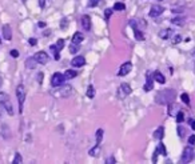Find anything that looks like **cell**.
<instances>
[{
	"label": "cell",
	"mask_w": 195,
	"mask_h": 164,
	"mask_svg": "<svg viewBox=\"0 0 195 164\" xmlns=\"http://www.w3.org/2000/svg\"><path fill=\"white\" fill-rule=\"evenodd\" d=\"M175 91L171 88H167V89H163V91L158 92L156 97H155V102L158 103V104H163V105H167L170 104V103H172L174 100H175Z\"/></svg>",
	"instance_id": "1"
},
{
	"label": "cell",
	"mask_w": 195,
	"mask_h": 164,
	"mask_svg": "<svg viewBox=\"0 0 195 164\" xmlns=\"http://www.w3.org/2000/svg\"><path fill=\"white\" fill-rule=\"evenodd\" d=\"M195 156V151L194 148L191 147V144L188 147H186L183 149V153H182V157H180V163H190V161L194 159Z\"/></svg>",
	"instance_id": "2"
},
{
	"label": "cell",
	"mask_w": 195,
	"mask_h": 164,
	"mask_svg": "<svg viewBox=\"0 0 195 164\" xmlns=\"http://www.w3.org/2000/svg\"><path fill=\"white\" fill-rule=\"evenodd\" d=\"M53 95H55L56 97H68L72 95V87L69 86V84H63L61 88L56 89V91L53 92Z\"/></svg>",
	"instance_id": "3"
},
{
	"label": "cell",
	"mask_w": 195,
	"mask_h": 164,
	"mask_svg": "<svg viewBox=\"0 0 195 164\" xmlns=\"http://www.w3.org/2000/svg\"><path fill=\"white\" fill-rule=\"evenodd\" d=\"M16 96H18V102H19V111L21 113L23 112L24 100H26V89H24L23 86H18V88H16Z\"/></svg>",
	"instance_id": "4"
},
{
	"label": "cell",
	"mask_w": 195,
	"mask_h": 164,
	"mask_svg": "<svg viewBox=\"0 0 195 164\" xmlns=\"http://www.w3.org/2000/svg\"><path fill=\"white\" fill-rule=\"evenodd\" d=\"M64 81H66V78H64L63 73L55 72L52 75V78H51V86L52 87H61L64 84Z\"/></svg>",
	"instance_id": "5"
},
{
	"label": "cell",
	"mask_w": 195,
	"mask_h": 164,
	"mask_svg": "<svg viewBox=\"0 0 195 164\" xmlns=\"http://www.w3.org/2000/svg\"><path fill=\"white\" fill-rule=\"evenodd\" d=\"M132 92V89H131V87L128 86L127 83H123V84H120V87L118 88V91H116V94H118V97H120V99H123V97H126V96H128V95Z\"/></svg>",
	"instance_id": "6"
},
{
	"label": "cell",
	"mask_w": 195,
	"mask_h": 164,
	"mask_svg": "<svg viewBox=\"0 0 195 164\" xmlns=\"http://www.w3.org/2000/svg\"><path fill=\"white\" fill-rule=\"evenodd\" d=\"M34 57H35V59H36V62L39 63V64H47V63L50 62V56H48V55H47V52H44V51L36 52Z\"/></svg>",
	"instance_id": "7"
},
{
	"label": "cell",
	"mask_w": 195,
	"mask_h": 164,
	"mask_svg": "<svg viewBox=\"0 0 195 164\" xmlns=\"http://www.w3.org/2000/svg\"><path fill=\"white\" fill-rule=\"evenodd\" d=\"M131 70H132V63H131V62H126V63H123V64L120 65L119 73H118V75H119V76H126L127 73L131 72Z\"/></svg>",
	"instance_id": "8"
},
{
	"label": "cell",
	"mask_w": 195,
	"mask_h": 164,
	"mask_svg": "<svg viewBox=\"0 0 195 164\" xmlns=\"http://www.w3.org/2000/svg\"><path fill=\"white\" fill-rule=\"evenodd\" d=\"M152 88H154V76L150 75V73H147L146 75V84H144L143 89L146 92H148V91H151Z\"/></svg>",
	"instance_id": "9"
},
{
	"label": "cell",
	"mask_w": 195,
	"mask_h": 164,
	"mask_svg": "<svg viewBox=\"0 0 195 164\" xmlns=\"http://www.w3.org/2000/svg\"><path fill=\"white\" fill-rule=\"evenodd\" d=\"M71 64H72V67H75V68H80V67H83V65L85 64V59H84V56H75L74 59H72Z\"/></svg>",
	"instance_id": "10"
},
{
	"label": "cell",
	"mask_w": 195,
	"mask_h": 164,
	"mask_svg": "<svg viewBox=\"0 0 195 164\" xmlns=\"http://www.w3.org/2000/svg\"><path fill=\"white\" fill-rule=\"evenodd\" d=\"M163 11H164V8H163L162 6H152L151 11H150V16L151 17H158L159 15L163 14Z\"/></svg>",
	"instance_id": "11"
},
{
	"label": "cell",
	"mask_w": 195,
	"mask_h": 164,
	"mask_svg": "<svg viewBox=\"0 0 195 164\" xmlns=\"http://www.w3.org/2000/svg\"><path fill=\"white\" fill-rule=\"evenodd\" d=\"M82 27L84 31H91V17L88 15H83L82 16Z\"/></svg>",
	"instance_id": "12"
},
{
	"label": "cell",
	"mask_w": 195,
	"mask_h": 164,
	"mask_svg": "<svg viewBox=\"0 0 195 164\" xmlns=\"http://www.w3.org/2000/svg\"><path fill=\"white\" fill-rule=\"evenodd\" d=\"M3 38H4L5 40H11V39H12V30H11L9 24L3 25Z\"/></svg>",
	"instance_id": "13"
},
{
	"label": "cell",
	"mask_w": 195,
	"mask_h": 164,
	"mask_svg": "<svg viewBox=\"0 0 195 164\" xmlns=\"http://www.w3.org/2000/svg\"><path fill=\"white\" fill-rule=\"evenodd\" d=\"M37 64H39V63L36 62V59H35L34 56L27 57L26 59V68L27 70H34V68H36Z\"/></svg>",
	"instance_id": "14"
},
{
	"label": "cell",
	"mask_w": 195,
	"mask_h": 164,
	"mask_svg": "<svg viewBox=\"0 0 195 164\" xmlns=\"http://www.w3.org/2000/svg\"><path fill=\"white\" fill-rule=\"evenodd\" d=\"M1 105L4 107V110L7 111V113H9V116L13 115V107H12V104H11V100L9 99L5 100L4 103H1Z\"/></svg>",
	"instance_id": "15"
},
{
	"label": "cell",
	"mask_w": 195,
	"mask_h": 164,
	"mask_svg": "<svg viewBox=\"0 0 195 164\" xmlns=\"http://www.w3.org/2000/svg\"><path fill=\"white\" fill-rule=\"evenodd\" d=\"M83 40H84V36H83L82 32H76L72 36V43H75V44H79L80 46V43H82Z\"/></svg>",
	"instance_id": "16"
},
{
	"label": "cell",
	"mask_w": 195,
	"mask_h": 164,
	"mask_svg": "<svg viewBox=\"0 0 195 164\" xmlns=\"http://www.w3.org/2000/svg\"><path fill=\"white\" fill-rule=\"evenodd\" d=\"M152 76H154V80H155V81H158L159 84H164L166 79H164V76H163L162 73L159 72V71H155L154 75H152Z\"/></svg>",
	"instance_id": "17"
},
{
	"label": "cell",
	"mask_w": 195,
	"mask_h": 164,
	"mask_svg": "<svg viewBox=\"0 0 195 164\" xmlns=\"http://www.w3.org/2000/svg\"><path fill=\"white\" fill-rule=\"evenodd\" d=\"M77 76V72L74 70H67L66 72H64V78H66V80H69V79H74Z\"/></svg>",
	"instance_id": "18"
},
{
	"label": "cell",
	"mask_w": 195,
	"mask_h": 164,
	"mask_svg": "<svg viewBox=\"0 0 195 164\" xmlns=\"http://www.w3.org/2000/svg\"><path fill=\"white\" fill-rule=\"evenodd\" d=\"M163 135H164V128H163V127H159V128L154 132V137L155 139H158V140L163 139Z\"/></svg>",
	"instance_id": "19"
},
{
	"label": "cell",
	"mask_w": 195,
	"mask_h": 164,
	"mask_svg": "<svg viewBox=\"0 0 195 164\" xmlns=\"http://www.w3.org/2000/svg\"><path fill=\"white\" fill-rule=\"evenodd\" d=\"M99 152H100V144H96L95 147H92L90 149V156H98L99 155Z\"/></svg>",
	"instance_id": "20"
},
{
	"label": "cell",
	"mask_w": 195,
	"mask_h": 164,
	"mask_svg": "<svg viewBox=\"0 0 195 164\" xmlns=\"http://www.w3.org/2000/svg\"><path fill=\"white\" fill-rule=\"evenodd\" d=\"M156 152L160 153V155H163V156L167 155V151H166V147H164V144H163V143H159V145L156 147Z\"/></svg>",
	"instance_id": "21"
},
{
	"label": "cell",
	"mask_w": 195,
	"mask_h": 164,
	"mask_svg": "<svg viewBox=\"0 0 195 164\" xmlns=\"http://www.w3.org/2000/svg\"><path fill=\"white\" fill-rule=\"evenodd\" d=\"M50 49L53 52V55H55V59L56 60H59V57H60V55H59V52H60V49L56 47V44H52V46L50 47Z\"/></svg>",
	"instance_id": "22"
},
{
	"label": "cell",
	"mask_w": 195,
	"mask_h": 164,
	"mask_svg": "<svg viewBox=\"0 0 195 164\" xmlns=\"http://www.w3.org/2000/svg\"><path fill=\"white\" fill-rule=\"evenodd\" d=\"M102 139H103V129H98L96 131V144H100Z\"/></svg>",
	"instance_id": "23"
},
{
	"label": "cell",
	"mask_w": 195,
	"mask_h": 164,
	"mask_svg": "<svg viewBox=\"0 0 195 164\" xmlns=\"http://www.w3.org/2000/svg\"><path fill=\"white\" fill-rule=\"evenodd\" d=\"M170 33H171V30H163V31H160V32H159V36L162 39H168Z\"/></svg>",
	"instance_id": "24"
},
{
	"label": "cell",
	"mask_w": 195,
	"mask_h": 164,
	"mask_svg": "<svg viewBox=\"0 0 195 164\" xmlns=\"http://www.w3.org/2000/svg\"><path fill=\"white\" fill-rule=\"evenodd\" d=\"M114 9H115V11H124V9H126L124 3H115L114 4Z\"/></svg>",
	"instance_id": "25"
},
{
	"label": "cell",
	"mask_w": 195,
	"mask_h": 164,
	"mask_svg": "<svg viewBox=\"0 0 195 164\" xmlns=\"http://www.w3.org/2000/svg\"><path fill=\"white\" fill-rule=\"evenodd\" d=\"M87 96L90 97V99H92V97L95 96V89H93V86H88V88H87Z\"/></svg>",
	"instance_id": "26"
},
{
	"label": "cell",
	"mask_w": 195,
	"mask_h": 164,
	"mask_svg": "<svg viewBox=\"0 0 195 164\" xmlns=\"http://www.w3.org/2000/svg\"><path fill=\"white\" fill-rule=\"evenodd\" d=\"M171 22H172V24H175V25H183L184 24V19H182V17H175V19H172Z\"/></svg>",
	"instance_id": "27"
},
{
	"label": "cell",
	"mask_w": 195,
	"mask_h": 164,
	"mask_svg": "<svg viewBox=\"0 0 195 164\" xmlns=\"http://www.w3.org/2000/svg\"><path fill=\"white\" fill-rule=\"evenodd\" d=\"M77 51H79V44L72 43L71 46H69V52H71V54H76Z\"/></svg>",
	"instance_id": "28"
},
{
	"label": "cell",
	"mask_w": 195,
	"mask_h": 164,
	"mask_svg": "<svg viewBox=\"0 0 195 164\" xmlns=\"http://www.w3.org/2000/svg\"><path fill=\"white\" fill-rule=\"evenodd\" d=\"M23 161V159H21V155L19 152H16L15 153V159H13V161H12V164H19V163H21Z\"/></svg>",
	"instance_id": "29"
},
{
	"label": "cell",
	"mask_w": 195,
	"mask_h": 164,
	"mask_svg": "<svg viewBox=\"0 0 195 164\" xmlns=\"http://www.w3.org/2000/svg\"><path fill=\"white\" fill-rule=\"evenodd\" d=\"M112 12H114V8H107L106 9V12H104V17H106V20H110Z\"/></svg>",
	"instance_id": "30"
},
{
	"label": "cell",
	"mask_w": 195,
	"mask_h": 164,
	"mask_svg": "<svg viewBox=\"0 0 195 164\" xmlns=\"http://www.w3.org/2000/svg\"><path fill=\"white\" fill-rule=\"evenodd\" d=\"M183 120H184V113L182 112V111H179V112L176 113V121H178V123H182Z\"/></svg>",
	"instance_id": "31"
},
{
	"label": "cell",
	"mask_w": 195,
	"mask_h": 164,
	"mask_svg": "<svg viewBox=\"0 0 195 164\" xmlns=\"http://www.w3.org/2000/svg\"><path fill=\"white\" fill-rule=\"evenodd\" d=\"M8 99H9V96H8L5 92H0V104H1V103H4L5 100H8Z\"/></svg>",
	"instance_id": "32"
},
{
	"label": "cell",
	"mask_w": 195,
	"mask_h": 164,
	"mask_svg": "<svg viewBox=\"0 0 195 164\" xmlns=\"http://www.w3.org/2000/svg\"><path fill=\"white\" fill-rule=\"evenodd\" d=\"M180 99L183 103H186V104H190V96L187 94H182L180 95Z\"/></svg>",
	"instance_id": "33"
},
{
	"label": "cell",
	"mask_w": 195,
	"mask_h": 164,
	"mask_svg": "<svg viewBox=\"0 0 195 164\" xmlns=\"http://www.w3.org/2000/svg\"><path fill=\"white\" fill-rule=\"evenodd\" d=\"M56 47H58V48L60 49V51L63 49V47H64V40H63V39H59L58 43H56Z\"/></svg>",
	"instance_id": "34"
},
{
	"label": "cell",
	"mask_w": 195,
	"mask_h": 164,
	"mask_svg": "<svg viewBox=\"0 0 195 164\" xmlns=\"http://www.w3.org/2000/svg\"><path fill=\"white\" fill-rule=\"evenodd\" d=\"M115 163H116V159H115L114 156H110L106 160V164H115Z\"/></svg>",
	"instance_id": "35"
},
{
	"label": "cell",
	"mask_w": 195,
	"mask_h": 164,
	"mask_svg": "<svg viewBox=\"0 0 195 164\" xmlns=\"http://www.w3.org/2000/svg\"><path fill=\"white\" fill-rule=\"evenodd\" d=\"M99 4V0H88V7H95Z\"/></svg>",
	"instance_id": "36"
},
{
	"label": "cell",
	"mask_w": 195,
	"mask_h": 164,
	"mask_svg": "<svg viewBox=\"0 0 195 164\" xmlns=\"http://www.w3.org/2000/svg\"><path fill=\"white\" fill-rule=\"evenodd\" d=\"M180 40H182V36L180 35H176V36H174L172 43L174 44H178V43H180Z\"/></svg>",
	"instance_id": "37"
},
{
	"label": "cell",
	"mask_w": 195,
	"mask_h": 164,
	"mask_svg": "<svg viewBox=\"0 0 195 164\" xmlns=\"http://www.w3.org/2000/svg\"><path fill=\"white\" fill-rule=\"evenodd\" d=\"M67 25H68V23H67V19H63L60 22V27L61 28H67Z\"/></svg>",
	"instance_id": "38"
},
{
	"label": "cell",
	"mask_w": 195,
	"mask_h": 164,
	"mask_svg": "<svg viewBox=\"0 0 195 164\" xmlns=\"http://www.w3.org/2000/svg\"><path fill=\"white\" fill-rule=\"evenodd\" d=\"M9 54H11V56H12V57H18V56H19L18 49H12V51L9 52Z\"/></svg>",
	"instance_id": "39"
},
{
	"label": "cell",
	"mask_w": 195,
	"mask_h": 164,
	"mask_svg": "<svg viewBox=\"0 0 195 164\" xmlns=\"http://www.w3.org/2000/svg\"><path fill=\"white\" fill-rule=\"evenodd\" d=\"M178 134H179V136H180V137L184 136V129L182 128V127H178Z\"/></svg>",
	"instance_id": "40"
},
{
	"label": "cell",
	"mask_w": 195,
	"mask_h": 164,
	"mask_svg": "<svg viewBox=\"0 0 195 164\" xmlns=\"http://www.w3.org/2000/svg\"><path fill=\"white\" fill-rule=\"evenodd\" d=\"M188 143H190V144H195V135H191V136H190L188 137Z\"/></svg>",
	"instance_id": "41"
},
{
	"label": "cell",
	"mask_w": 195,
	"mask_h": 164,
	"mask_svg": "<svg viewBox=\"0 0 195 164\" xmlns=\"http://www.w3.org/2000/svg\"><path fill=\"white\" fill-rule=\"evenodd\" d=\"M28 43L31 44V46H36L37 40H36V39H29V40H28Z\"/></svg>",
	"instance_id": "42"
},
{
	"label": "cell",
	"mask_w": 195,
	"mask_h": 164,
	"mask_svg": "<svg viewBox=\"0 0 195 164\" xmlns=\"http://www.w3.org/2000/svg\"><path fill=\"white\" fill-rule=\"evenodd\" d=\"M188 123H190V126H191V128L195 131V120H188Z\"/></svg>",
	"instance_id": "43"
},
{
	"label": "cell",
	"mask_w": 195,
	"mask_h": 164,
	"mask_svg": "<svg viewBox=\"0 0 195 164\" xmlns=\"http://www.w3.org/2000/svg\"><path fill=\"white\" fill-rule=\"evenodd\" d=\"M37 81H39V83H42V81H43V73L42 72L37 75Z\"/></svg>",
	"instance_id": "44"
},
{
	"label": "cell",
	"mask_w": 195,
	"mask_h": 164,
	"mask_svg": "<svg viewBox=\"0 0 195 164\" xmlns=\"http://www.w3.org/2000/svg\"><path fill=\"white\" fill-rule=\"evenodd\" d=\"M182 11H183V9H182V8H174V9H172V12H174V14H175V12H176V14H179V12H182Z\"/></svg>",
	"instance_id": "45"
},
{
	"label": "cell",
	"mask_w": 195,
	"mask_h": 164,
	"mask_svg": "<svg viewBox=\"0 0 195 164\" xmlns=\"http://www.w3.org/2000/svg\"><path fill=\"white\" fill-rule=\"evenodd\" d=\"M39 4L40 7H44V0H39Z\"/></svg>",
	"instance_id": "46"
},
{
	"label": "cell",
	"mask_w": 195,
	"mask_h": 164,
	"mask_svg": "<svg viewBox=\"0 0 195 164\" xmlns=\"http://www.w3.org/2000/svg\"><path fill=\"white\" fill-rule=\"evenodd\" d=\"M39 27H45V23H42V22H40V23H39Z\"/></svg>",
	"instance_id": "47"
},
{
	"label": "cell",
	"mask_w": 195,
	"mask_h": 164,
	"mask_svg": "<svg viewBox=\"0 0 195 164\" xmlns=\"http://www.w3.org/2000/svg\"><path fill=\"white\" fill-rule=\"evenodd\" d=\"M1 84H3V79L0 78V87H1Z\"/></svg>",
	"instance_id": "48"
},
{
	"label": "cell",
	"mask_w": 195,
	"mask_h": 164,
	"mask_svg": "<svg viewBox=\"0 0 195 164\" xmlns=\"http://www.w3.org/2000/svg\"><path fill=\"white\" fill-rule=\"evenodd\" d=\"M159 1H162V0H159Z\"/></svg>",
	"instance_id": "49"
}]
</instances>
